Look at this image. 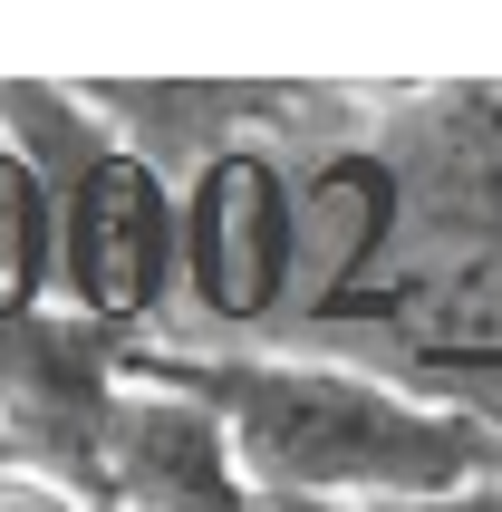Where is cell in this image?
<instances>
[{
    "mask_svg": "<svg viewBox=\"0 0 502 512\" xmlns=\"http://www.w3.org/2000/svg\"><path fill=\"white\" fill-rule=\"evenodd\" d=\"M0 126L49 184L58 310L107 329V339H136L184 290V184H165V165L136 136L97 126V107L68 87H10Z\"/></svg>",
    "mask_w": 502,
    "mask_h": 512,
    "instance_id": "cell-2",
    "label": "cell"
},
{
    "mask_svg": "<svg viewBox=\"0 0 502 512\" xmlns=\"http://www.w3.org/2000/svg\"><path fill=\"white\" fill-rule=\"evenodd\" d=\"M387 512H502V484H464V493H435V503H387Z\"/></svg>",
    "mask_w": 502,
    "mask_h": 512,
    "instance_id": "cell-8",
    "label": "cell"
},
{
    "mask_svg": "<svg viewBox=\"0 0 502 512\" xmlns=\"http://www.w3.org/2000/svg\"><path fill=\"white\" fill-rule=\"evenodd\" d=\"M136 368L213 406L242 474L280 503L387 512L502 484V426H483L474 406H435L396 377L329 358H194V348H136Z\"/></svg>",
    "mask_w": 502,
    "mask_h": 512,
    "instance_id": "cell-1",
    "label": "cell"
},
{
    "mask_svg": "<svg viewBox=\"0 0 502 512\" xmlns=\"http://www.w3.org/2000/svg\"><path fill=\"white\" fill-rule=\"evenodd\" d=\"M136 339H107L68 310L0 319V435L10 464H39L68 493L97 503V455H107V416L126 397Z\"/></svg>",
    "mask_w": 502,
    "mask_h": 512,
    "instance_id": "cell-3",
    "label": "cell"
},
{
    "mask_svg": "<svg viewBox=\"0 0 502 512\" xmlns=\"http://www.w3.org/2000/svg\"><path fill=\"white\" fill-rule=\"evenodd\" d=\"M261 512H329V503H280V493H261Z\"/></svg>",
    "mask_w": 502,
    "mask_h": 512,
    "instance_id": "cell-9",
    "label": "cell"
},
{
    "mask_svg": "<svg viewBox=\"0 0 502 512\" xmlns=\"http://www.w3.org/2000/svg\"><path fill=\"white\" fill-rule=\"evenodd\" d=\"M300 281V194L261 145H213L184 174V290L223 329H261Z\"/></svg>",
    "mask_w": 502,
    "mask_h": 512,
    "instance_id": "cell-4",
    "label": "cell"
},
{
    "mask_svg": "<svg viewBox=\"0 0 502 512\" xmlns=\"http://www.w3.org/2000/svg\"><path fill=\"white\" fill-rule=\"evenodd\" d=\"M0 512H97V503L68 493L58 474H39V464H10V455H0Z\"/></svg>",
    "mask_w": 502,
    "mask_h": 512,
    "instance_id": "cell-7",
    "label": "cell"
},
{
    "mask_svg": "<svg viewBox=\"0 0 502 512\" xmlns=\"http://www.w3.org/2000/svg\"><path fill=\"white\" fill-rule=\"evenodd\" d=\"M39 310H58V213L39 165L0 126V319H39Z\"/></svg>",
    "mask_w": 502,
    "mask_h": 512,
    "instance_id": "cell-6",
    "label": "cell"
},
{
    "mask_svg": "<svg viewBox=\"0 0 502 512\" xmlns=\"http://www.w3.org/2000/svg\"><path fill=\"white\" fill-rule=\"evenodd\" d=\"M97 512H261V484L242 474L213 406L126 368L107 455H97Z\"/></svg>",
    "mask_w": 502,
    "mask_h": 512,
    "instance_id": "cell-5",
    "label": "cell"
}]
</instances>
